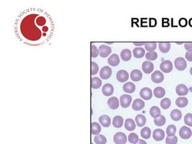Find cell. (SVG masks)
I'll return each mask as SVG.
<instances>
[{
	"label": "cell",
	"mask_w": 192,
	"mask_h": 144,
	"mask_svg": "<svg viewBox=\"0 0 192 144\" xmlns=\"http://www.w3.org/2000/svg\"><path fill=\"white\" fill-rule=\"evenodd\" d=\"M127 137L123 133H117L113 136V142L115 144H126L127 142Z\"/></svg>",
	"instance_id": "cell-1"
},
{
	"label": "cell",
	"mask_w": 192,
	"mask_h": 144,
	"mask_svg": "<svg viewBox=\"0 0 192 144\" xmlns=\"http://www.w3.org/2000/svg\"><path fill=\"white\" fill-rule=\"evenodd\" d=\"M132 102V96L130 95H122L119 99V103L122 108H126L131 106Z\"/></svg>",
	"instance_id": "cell-2"
},
{
	"label": "cell",
	"mask_w": 192,
	"mask_h": 144,
	"mask_svg": "<svg viewBox=\"0 0 192 144\" xmlns=\"http://www.w3.org/2000/svg\"><path fill=\"white\" fill-rule=\"evenodd\" d=\"M174 65L176 70L178 71H183L187 68V64L185 58L182 57H178L174 61Z\"/></svg>",
	"instance_id": "cell-3"
},
{
	"label": "cell",
	"mask_w": 192,
	"mask_h": 144,
	"mask_svg": "<svg viewBox=\"0 0 192 144\" xmlns=\"http://www.w3.org/2000/svg\"><path fill=\"white\" fill-rule=\"evenodd\" d=\"M179 135H180L182 139H188L191 138L192 135V131L190 128L184 126L181 128L180 130H179Z\"/></svg>",
	"instance_id": "cell-4"
},
{
	"label": "cell",
	"mask_w": 192,
	"mask_h": 144,
	"mask_svg": "<svg viewBox=\"0 0 192 144\" xmlns=\"http://www.w3.org/2000/svg\"><path fill=\"white\" fill-rule=\"evenodd\" d=\"M160 70H161L163 73L168 74L171 72L173 70V65L170 61H164L160 65Z\"/></svg>",
	"instance_id": "cell-5"
},
{
	"label": "cell",
	"mask_w": 192,
	"mask_h": 144,
	"mask_svg": "<svg viewBox=\"0 0 192 144\" xmlns=\"http://www.w3.org/2000/svg\"><path fill=\"white\" fill-rule=\"evenodd\" d=\"M141 98L144 100H149L152 98V91L148 87H144V88L141 89L139 93Z\"/></svg>",
	"instance_id": "cell-6"
},
{
	"label": "cell",
	"mask_w": 192,
	"mask_h": 144,
	"mask_svg": "<svg viewBox=\"0 0 192 144\" xmlns=\"http://www.w3.org/2000/svg\"><path fill=\"white\" fill-rule=\"evenodd\" d=\"M112 75V70L108 66H104L101 69L100 71V76L103 80H107Z\"/></svg>",
	"instance_id": "cell-7"
},
{
	"label": "cell",
	"mask_w": 192,
	"mask_h": 144,
	"mask_svg": "<svg viewBox=\"0 0 192 144\" xmlns=\"http://www.w3.org/2000/svg\"><path fill=\"white\" fill-rule=\"evenodd\" d=\"M151 80L154 83H161L164 80V75L159 71H155L152 74Z\"/></svg>",
	"instance_id": "cell-8"
},
{
	"label": "cell",
	"mask_w": 192,
	"mask_h": 144,
	"mask_svg": "<svg viewBox=\"0 0 192 144\" xmlns=\"http://www.w3.org/2000/svg\"><path fill=\"white\" fill-rule=\"evenodd\" d=\"M116 78L120 83H125L129 79V74L126 70H119L117 71Z\"/></svg>",
	"instance_id": "cell-9"
},
{
	"label": "cell",
	"mask_w": 192,
	"mask_h": 144,
	"mask_svg": "<svg viewBox=\"0 0 192 144\" xmlns=\"http://www.w3.org/2000/svg\"><path fill=\"white\" fill-rule=\"evenodd\" d=\"M165 133L164 132V130L160 129V128H157V129L154 130L152 134L153 139L157 141V142H161V141L165 139Z\"/></svg>",
	"instance_id": "cell-10"
},
{
	"label": "cell",
	"mask_w": 192,
	"mask_h": 144,
	"mask_svg": "<svg viewBox=\"0 0 192 144\" xmlns=\"http://www.w3.org/2000/svg\"><path fill=\"white\" fill-rule=\"evenodd\" d=\"M99 51H100V56L102 58H106L112 52L109 46L105 45H102L99 47Z\"/></svg>",
	"instance_id": "cell-11"
},
{
	"label": "cell",
	"mask_w": 192,
	"mask_h": 144,
	"mask_svg": "<svg viewBox=\"0 0 192 144\" xmlns=\"http://www.w3.org/2000/svg\"><path fill=\"white\" fill-rule=\"evenodd\" d=\"M154 64L152 62L150 61H144L142 64V70L145 74H149L152 73V71L154 70Z\"/></svg>",
	"instance_id": "cell-12"
},
{
	"label": "cell",
	"mask_w": 192,
	"mask_h": 144,
	"mask_svg": "<svg viewBox=\"0 0 192 144\" xmlns=\"http://www.w3.org/2000/svg\"><path fill=\"white\" fill-rule=\"evenodd\" d=\"M145 106V102L141 99H136L132 102V107L134 111H139L142 110Z\"/></svg>",
	"instance_id": "cell-13"
},
{
	"label": "cell",
	"mask_w": 192,
	"mask_h": 144,
	"mask_svg": "<svg viewBox=\"0 0 192 144\" xmlns=\"http://www.w3.org/2000/svg\"><path fill=\"white\" fill-rule=\"evenodd\" d=\"M108 106L112 110H115L119 106V101L116 97H111L108 100Z\"/></svg>",
	"instance_id": "cell-14"
},
{
	"label": "cell",
	"mask_w": 192,
	"mask_h": 144,
	"mask_svg": "<svg viewBox=\"0 0 192 144\" xmlns=\"http://www.w3.org/2000/svg\"><path fill=\"white\" fill-rule=\"evenodd\" d=\"M102 92L103 93V95L105 96H111L113 95L114 92V87L112 84L110 83L105 84L102 87Z\"/></svg>",
	"instance_id": "cell-15"
},
{
	"label": "cell",
	"mask_w": 192,
	"mask_h": 144,
	"mask_svg": "<svg viewBox=\"0 0 192 144\" xmlns=\"http://www.w3.org/2000/svg\"><path fill=\"white\" fill-rule=\"evenodd\" d=\"M176 92L177 93V95L180 96H185L186 95L188 92L189 89L187 87V86L184 84H180L177 85L176 88Z\"/></svg>",
	"instance_id": "cell-16"
},
{
	"label": "cell",
	"mask_w": 192,
	"mask_h": 144,
	"mask_svg": "<svg viewBox=\"0 0 192 144\" xmlns=\"http://www.w3.org/2000/svg\"><path fill=\"white\" fill-rule=\"evenodd\" d=\"M143 78V74L139 70H134L131 72V78L134 82H139Z\"/></svg>",
	"instance_id": "cell-17"
},
{
	"label": "cell",
	"mask_w": 192,
	"mask_h": 144,
	"mask_svg": "<svg viewBox=\"0 0 192 144\" xmlns=\"http://www.w3.org/2000/svg\"><path fill=\"white\" fill-rule=\"evenodd\" d=\"M99 122H100L102 126H104V128H108L111 126V120L110 117H108V115H104L99 117Z\"/></svg>",
	"instance_id": "cell-18"
},
{
	"label": "cell",
	"mask_w": 192,
	"mask_h": 144,
	"mask_svg": "<svg viewBox=\"0 0 192 144\" xmlns=\"http://www.w3.org/2000/svg\"><path fill=\"white\" fill-rule=\"evenodd\" d=\"M120 59L119 56L117 54H112L109 58H108V63L111 66L116 67L119 64Z\"/></svg>",
	"instance_id": "cell-19"
},
{
	"label": "cell",
	"mask_w": 192,
	"mask_h": 144,
	"mask_svg": "<svg viewBox=\"0 0 192 144\" xmlns=\"http://www.w3.org/2000/svg\"><path fill=\"white\" fill-rule=\"evenodd\" d=\"M124 127L128 131H133L136 128L135 121L131 118L126 119L124 122Z\"/></svg>",
	"instance_id": "cell-20"
},
{
	"label": "cell",
	"mask_w": 192,
	"mask_h": 144,
	"mask_svg": "<svg viewBox=\"0 0 192 144\" xmlns=\"http://www.w3.org/2000/svg\"><path fill=\"white\" fill-rule=\"evenodd\" d=\"M135 89H136L135 84L134 83H132V82L126 83V84H123V91L127 93H134Z\"/></svg>",
	"instance_id": "cell-21"
},
{
	"label": "cell",
	"mask_w": 192,
	"mask_h": 144,
	"mask_svg": "<svg viewBox=\"0 0 192 144\" xmlns=\"http://www.w3.org/2000/svg\"><path fill=\"white\" fill-rule=\"evenodd\" d=\"M132 57L131 51L129 49H124L121 52V58L123 61H129Z\"/></svg>",
	"instance_id": "cell-22"
},
{
	"label": "cell",
	"mask_w": 192,
	"mask_h": 144,
	"mask_svg": "<svg viewBox=\"0 0 192 144\" xmlns=\"http://www.w3.org/2000/svg\"><path fill=\"white\" fill-rule=\"evenodd\" d=\"M135 123L139 127H143L146 124V118L144 115L139 114L135 117Z\"/></svg>",
	"instance_id": "cell-23"
},
{
	"label": "cell",
	"mask_w": 192,
	"mask_h": 144,
	"mask_svg": "<svg viewBox=\"0 0 192 144\" xmlns=\"http://www.w3.org/2000/svg\"><path fill=\"white\" fill-rule=\"evenodd\" d=\"M170 117H171L172 120L175 121H178L181 120L182 117V112L178 109H174L170 113Z\"/></svg>",
	"instance_id": "cell-24"
},
{
	"label": "cell",
	"mask_w": 192,
	"mask_h": 144,
	"mask_svg": "<svg viewBox=\"0 0 192 144\" xmlns=\"http://www.w3.org/2000/svg\"><path fill=\"white\" fill-rule=\"evenodd\" d=\"M133 55H134L136 58H143L145 54V51L144 48H135L133 49Z\"/></svg>",
	"instance_id": "cell-25"
},
{
	"label": "cell",
	"mask_w": 192,
	"mask_h": 144,
	"mask_svg": "<svg viewBox=\"0 0 192 144\" xmlns=\"http://www.w3.org/2000/svg\"><path fill=\"white\" fill-rule=\"evenodd\" d=\"M113 125L115 128H119L123 126V119L122 117L117 115V116L114 117L113 119Z\"/></svg>",
	"instance_id": "cell-26"
},
{
	"label": "cell",
	"mask_w": 192,
	"mask_h": 144,
	"mask_svg": "<svg viewBox=\"0 0 192 144\" xmlns=\"http://www.w3.org/2000/svg\"><path fill=\"white\" fill-rule=\"evenodd\" d=\"M188 100L185 97H180L176 99V105L178 106L179 108H184L187 106L188 104Z\"/></svg>",
	"instance_id": "cell-27"
},
{
	"label": "cell",
	"mask_w": 192,
	"mask_h": 144,
	"mask_svg": "<svg viewBox=\"0 0 192 144\" xmlns=\"http://www.w3.org/2000/svg\"><path fill=\"white\" fill-rule=\"evenodd\" d=\"M102 130L101 126L97 122H93L91 124V132L92 134H95V135H98V134H100L99 133H100Z\"/></svg>",
	"instance_id": "cell-28"
},
{
	"label": "cell",
	"mask_w": 192,
	"mask_h": 144,
	"mask_svg": "<svg viewBox=\"0 0 192 144\" xmlns=\"http://www.w3.org/2000/svg\"><path fill=\"white\" fill-rule=\"evenodd\" d=\"M165 95V90L163 87H158L154 89V95L157 98H162Z\"/></svg>",
	"instance_id": "cell-29"
},
{
	"label": "cell",
	"mask_w": 192,
	"mask_h": 144,
	"mask_svg": "<svg viewBox=\"0 0 192 144\" xmlns=\"http://www.w3.org/2000/svg\"><path fill=\"white\" fill-rule=\"evenodd\" d=\"M102 80H100V78H99L98 77H94L91 78V88L94 89H99L102 86Z\"/></svg>",
	"instance_id": "cell-30"
},
{
	"label": "cell",
	"mask_w": 192,
	"mask_h": 144,
	"mask_svg": "<svg viewBox=\"0 0 192 144\" xmlns=\"http://www.w3.org/2000/svg\"><path fill=\"white\" fill-rule=\"evenodd\" d=\"M159 48L160 51L163 52V53H168L169 50L170 48H171V44L170 43H168V42H165V43H159Z\"/></svg>",
	"instance_id": "cell-31"
},
{
	"label": "cell",
	"mask_w": 192,
	"mask_h": 144,
	"mask_svg": "<svg viewBox=\"0 0 192 144\" xmlns=\"http://www.w3.org/2000/svg\"><path fill=\"white\" fill-rule=\"evenodd\" d=\"M150 114L153 118L156 119L161 116V110L158 106H154L150 109Z\"/></svg>",
	"instance_id": "cell-32"
},
{
	"label": "cell",
	"mask_w": 192,
	"mask_h": 144,
	"mask_svg": "<svg viewBox=\"0 0 192 144\" xmlns=\"http://www.w3.org/2000/svg\"><path fill=\"white\" fill-rule=\"evenodd\" d=\"M141 135L142 138L145 139H148L151 137V130L150 128L144 127L141 130Z\"/></svg>",
	"instance_id": "cell-33"
},
{
	"label": "cell",
	"mask_w": 192,
	"mask_h": 144,
	"mask_svg": "<svg viewBox=\"0 0 192 144\" xmlns=\"http://www.w3.org/2000/svg\"><path fill=\"white\" fill-rule=\"evenodd\" d=\"M154 122L157 126H163L166 123V118L163 115H161L159 117L154 119Z\"/></svg>",
	"instance_id": "cell-34"
},
{
	"label": "cell",
	"mask_w": 192,
	"mask_h": 144,
	"mask_svg": "<svg viewBox=\"0 0 192 144\" xmlns=\"http://www.w3.org/2000/svg\"><path fill=\"white\" fill-rule=\"evenodd\" d=\"M106 142L107 140L106 137L102 135V134H98L94 138V142L96 144H106Z\"/></svg>",
	"instance_id": "cell-35"
},
{
	"label": "cell",
	"mask_w": 192,
	"mask_h": 144,
	"mask_svg": "<svg viewBox=\"0 0 192 144\" xmlns=\"http://www.w3.org/2000/svg\"><path fill=\"white\" fill-rule=\"evenodd\" d=\"M176 132V127L173 124L169 125L166 129V134L168 137L175 136Z\"/></svg>",
	"instance_id": "cell-36"
},
{
	"label": "cell",
	"mask_w": 192,
	"mask_h": 144,
	"mask_svg": "<svg viewBox=\"0 0 192 144\" xmlns=\"http://www.w3.org/2000/svg\"><path fill=\"white\" fill-rule=\"evenodd\" d=\"M171 104L172 102L170 99H169L168 98H165L161 102V108H163L164 110H167V109H168L170 107Z\"/></svg>",
	"instance_id": "cell-37"
},
{
	"label": "cell",
	"mask_w": 192,
	"mask_h": 144,
	"mask_svg": "<svg viewBox=\"0 0 192 144\" xmlns=\"http://www.w3.org/2000/svg\"><path fill=\"white\" fill-rule=\"evenodd\" d=\"M157 44L156 43L154 42H148L145 43V49L148 51V52H154V50L156 49L157 48Z\"/></svg>",
	"instance_id": "cell-38"
},
{
	"label": "cell",
	"mask_w": 192,
	"mask_h": 144,
	"mask_svg": "<svg viewBox=\"0 0 192 144\" xmlns=\"http://www.w3.org/2000/svg\"><path fill=\"white\" fill-rule=\"evenodd\" d=\"M128 140L131 143L135 144L136 143H137V142L139 140V137L137 134L131 133L128 137Z\"/></svg>",
	"instance_id": "cell-39"
},
{
	"label": "cell",
	"mask_w": 192,
	"mask_h": 144,
	"mask_svg": "<svg viewBox=\"0 0 192 144\" xmlns=\"http://www.w3.org/2000/svg\"><path fill=\"white\" fill-rule=\"evenodd\" d=\"M157 57H158V54L156 52H148L147 54H145V58H146L147 60H148V61L156 60Z\"/></svg>",
	"instance_id": "cell-40"
},
{
	"label": "cell",
	"mask_w": 192,
	"mask_h": 144,
	"mask_svg": "<svg viewBox=\"0 0 192 144\" xmlns=\"http://www.w3.org/2000/svg\"><path fill=\"white\" fill-rule=\"evenodd\" d=\"M178 143V138L176 136L173 137H167L165 139V143L166 144H177Z\"/></svg>",
	"instance_id": "cell-41"
},
{
	"label": "cell",
	"mask_w": 192,
	"mask_h": 144,
	"mask_svg": "<svg viewBox=\"0 0 192 144\" xmlns=\"http://www.w3.org/2000/svg\"><path fill=\"white\" fill-rule=\"evenodd\" d=\"M185 124L188 126L192 127V114L191 113H187L185 115Z\"/></svg>",
	"instance_id": "cell-42"
},
{
	"label": "cell",
	"mask_w": 192,
	"mask_h": 144,
	"mask_svg": "<svg viewBox=\"0 0 192 144\" xmlns=\"http://www.w3.org/2000/svg\"><path fill=\"white\" fill-rule=\"evenodd\" d=\"M100 54V51L98 49L97 47L95 45H91V55L92 58H96L97 56Z\"/></svg>",
	"instance_id": "cell-43"
},
{
	"label": "cell",
	"mask_w": 192,
	"mask_h": 144,
	"mask_svg": "<svg viewBox=\"0 0 192 144\" xmlns=\"http://www.w3.org/2000/svg\"><path fill=\"white\" fill-rule=\"evenodd\" d=\"M99 71V67L98 65L95 62H91V74L92 76L97 74Z\"/></svg>",
	"instance_id": "cell-44"
},
{
	"label": "cell",
	"mask_w": 192,
	"mask_h": 144,
	"mask_svg": "<svg viewBox=\"0 0 192 144\" xmlns=\"http://www.w3.org/2000/svg\"><path fill=\"white\" fill-rule=\"evenodd\" d=\"M178 23H179V26H181V27H185V26H187L188 22H187V20L186 19H185V18H182V19H181L180 20H179Z\"/></svg>",
	"instance_id": "cell-45"
},
{
	"label": "cell",
	"mask_w": 192,
	"mask_h": 144,
	"mask_svg": "<svg viewBox=\"0 0 192 144\" xmlns=\"http://www.w3.org/2000/svg\"><path fill=\"white\" fill-rule=\"evenodd\" d=\"M184 47H185V49H186L187 52L192 51V42L185 43V45H184Z\"/></svg>",
	"instance_id": "cell-46"
},
{
	"label": "cell",
	"mask_w": 192,
	"mask_h": 144,
	"mask_svg": "<svg viewBox=\"0 0 192 144\" xmlns=\"http://www.w3.org/2000/svg\"><path fill=\"white\" fill-rule=\"evenodd\" d=\"M185 58L188 61L192 62V51L187 52L186 54H185Z\"/></svg>",
	"instance_id": "cell-47"
},
{
	"label": "cell",
	"mask_w": 192,
	"mask_h": 144,
	"mask_svg": "<svg viewBox=\"0 0 192 144\" xmlns=\"http://www.w3.org/2000/svg\"><path fill=\"white\" fill-rule=\"evenodd\" d=\"M150 25L151 26H155L157 24V21L156 19H150Z\"/></svg>",
	"instance_id": "cell-48"
},
{
	"label": "cell",
	"mask_w": 192,
	"mask_h": 144,
	"mask_svg": "<svg viewBox=\"0 0 192 144\" xmlns=\"http://www.w3.org/2000/svg\"><path fill=\"white\" fill-rule=\"evenodd\" d=\"M145 43H145V42H134L133 43V44H134V45H135V46H143V45H145Z\"/></svg>",
	"instance_id": "cell-49"
},
{
	"label": "cell",
	"mask_w": 192,
	"mask_h": 144,
	"mask_svg": "<svg viewBox=\"0 0 192 144\" xmlns=\"http://www.w3.org/2000/svg\"><path fill=\"white\" fill-rule=\"evenodd\" d=\"M135 144H147V143L144 139H139L137 142V143H136Z\"/></svg>",
	"instance_id": "cell-50"
},
{
	"label": "cell",
	"mask_w": 192,
	"mask_h": 144,
	"mask_svg": "<svg viewBox=\"0 0 192 144\" xmlns=\"http://www.w3.org/2000/svg\"><path fill=\"white\" fill-rule=\"evenodd\" d=\"M189 24H190V26L191 27H192V19H191L189 21Z\"/></svg>",
	"instance_id": "cell-51"
},
{
	"label": "cell",
	"mask_w": 192,
	"mask_h": 144,
	"mask_svg": "<svg viewBox=\"0 0 192 144\" xmlns=\"http://www.w3.org/2000/svg\"><path fill=\"white\" fill-rule=\"evenodd\" d=\"M190 74L192 76V67L190 69Z\"/></svg>",
	"instance_id": "cell-52"
},
{
	"label": "cell",
	"mask_w": 192,
	"mask_h": 144,
	"mask_svg": "<svg viewBox=\"0 0 192 144\" xmlns=\"http://www.w3.org/2000/svg\"><path fill=\"white\" fill-rule=\"evenodd\" d=\"M177 43V44H178V45H181V44H182V43H183L181 42V43Z\"/></svg>",
	"instance_id": "cell-53"
},
{
	"label": "cell",
	"mask_w": 192,
	"mask_h": 144,
	"mask_svg": "<svg viewBox=\"0 0 192 144\" xmlns=\"http://www.w3.org/2000/svg\"><path fill=\"white\" fill-rule=\"evenodd\" d=\"M91 144H94V143H91Z\"/></svg>",
	"instance_id": "cell-54"
}]
</instances>
